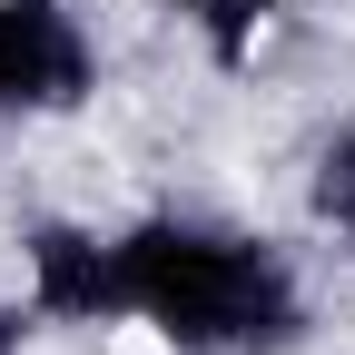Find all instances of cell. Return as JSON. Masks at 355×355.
I'll use <instances>...</instances> for the list:
<instances>
[{
	"mask_svg": "<svg viewBox=\"0 0 355 355\" xmlns=\"http://www.w3.org/2000/svg\"><path fill=\"white\" fill-rule=\"evenodd\" d=\"M109 316L158 326L168 345H266L296 326V286L257 237L148 217V227L109 237Z\"/></svg>",
	"mask_w": 355,
	"mask_h": 355,
	"instance_id": "obj_1",
	"label": "cell"
},
{
	"mask_svg": "<svg viewBox=\"0 0 355 355\" xmlns=\"http://www.w3.org/2000/svg\"><path fill=\"white\" fill-rule=\"evenodd\" d=\"M89 89V40L60 0H0V109H69Z\"/></svg>",
	"mask_w": 355,
	"mask_h": 355,
	"instance_id": "obj_2",
	"label": "cell"
},
{
	"mask_svg": "<svg viewBox=\"0 0 355 355\" xmlns=\"http://www.w3.org/2000/svg\"><path fill=\"white\" fill-rule=\"evenodd\" d=\"M326 207L355 227V139H336V148H326Z\"/></svg>",
	"mask_w": 355,
	"mask_h": 355,
	"instance_id": "obj_3",
	"label": "cell"
},
{
	"mask_svg": "<svg viewBox=\"0 0 355 355\" xmlns=\"http://www.w3.org/2000/svg\"><path fill=\"white\" fill-rule=\"evenodd\" d=\"M178 10H247V0H178Z\"/></svg>",
	"mask_w": 355,
	"mask_h": 355,
	"instance_id": "obj_4",
	"label": "cell"
}]
</instances>
